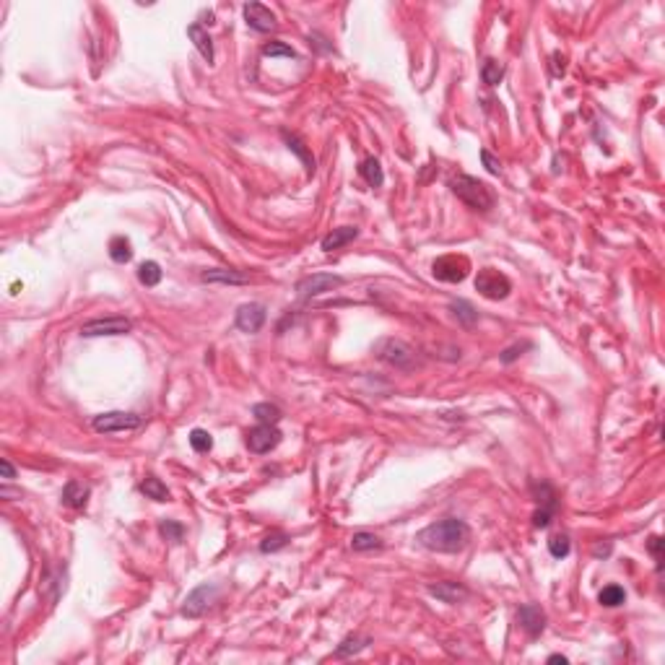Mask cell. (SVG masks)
<instances>
[{
    "label": "cell",
    "instance_id": "cell-33",
    "mask_svg": "<svg viewBox=\"0 0 665 665\" xmlns=\"http://www.w3.org/2000/svg\"><path fill=\"white\" fill-rule=\"evenodd\" d=\"M548 551H551V556L554 559H564V556H569L572 543H569L567 536H554L551 541H548Z\"/></svg>",
    "mask_w": 665,
    "mask_h": 665
},
{
    "label": "cell",
    "instance_id": "cell-37",
    "mask_svg": "<svg viewBox=\"0 0 665 665\" xmlns=\"http://www.w3.org/2000/svg\"><path fill=\"white\" fill-rule=\"evenodd\" d=\"M525 348H530V344H523V346H512V348H507L505 354L499 356V359H502V364H512V362H515L517 356L523 354V351H525Z\"/></svg>",
    "mask_w": 665,
    "mask_h": 665
},
{
    "label": "cell",
    "instance_id": "cell-31",
    "mask_svg": "<svg viewBox=\"0 0 665 665\" xmlns=\"http://www.w3.org/2000/svg\"><path fill=\"white\" fill-rule=\"evenodd\" d=\"M289 543V536L286 533H281V530H276V533H270V536L263 538V543H260V551L263 554H273V551H281V548Z\"/></svg>",
    "mask_w": 665,
    "mask_h": 665
},
{
    "label": "cell",
    "instance_id": "cell-30",
    "mask_svg": "<svg viewBox=\"0 0 665 665\" xmlns=\"http://www.w3.org/2000/svg\"><path fill=\"white\" fill-rule=\"evenodd\" d=\"M190 447H193L195 452H211V447H214V437H211L205 429H193L190 431Z\"/></svg>",
    "mask_w": 665,
    "mask_h": 665
},
{
    "label": "cell",
    "instance_id": "cell-10",
    "mask_svg": "<svg viewBox=\"0 0 665 665\" xmlns=\"http://www.w3.org/2000/svg\"><path fill=\"white\" fill-rule=\"evenodd\" d=\"M344 283L341 276H332V273H315V276H307L297 283V291H299L301 299H312V297H320L325 291L338 289Z\"/></svg>",
    "mask_w": 665,
    "mask_h": 665
},
{
    "label": "cell",
    "instance_id": "cell-38",
    "mask_svg": "<svg viewBox=\"0 0 665 665\" xmlns=\"http://www.w3.org/2000/svg\"><path fill=\"white\" fill-rule=\"evenodd\" d=\"M660 546H663V541L657 536H653L650 538V551H653V556H655V561H657V567H660V561H663V554H660Z\"/></svg>",
    "mask_w": 665,
    "mask_h": 665
},
{
    "label": "cell",
    "instance_id": "cell-21",
    "mask_svg": "<svg viewBox=\"0 0 665 665\" xmlns=\"http://www.w3.org/2000/svg\"><path fill=\"white\" fill-rule=\"evenodd\" d=\"M359 174L364 177V182L369 185V187H382V182H385L382 164H380L375 156H369V159H364L362 164H359Z\"/></svg>",
    "mask_w": 665,
    "mask_h": 665
},
{
    "label": "cell",
    "instance_id": "cell-18",
    "mask_svg": "<svg viewBox=\"0 0 665 665\" xmlns=\"http://www.w3.org/2000/svg\"><path fill=\"white\" fill-rule=\"evenodd\" d=\"M200 279L205 283H226V286H239V283H247L250 276L247 273H239V270H226V268H214L205 270Z\"/></svg>",
    "mask_w": 665,
    "mask_h": 665
},
{
    "label": "cell",
    "instance_id": "cell-22",
    "mask_svg": "<svg viewBox=\"0 0 665 665\" xmlns=\"http://www.w3.org/2000/svg\"><path fill=\"white\" fill-rule=\"evenodd\" d=\"M109 258L115 260V263H130L133 260V245H130L128 236H115L112 242H109Z\"/></svg>",
    "mask_w": 665,
    "mask_h": 665
},
{
    "label": "cell",
    "instance_id": "cell-12",
    "mask_svg": "<svg viewBox=\"0 0 665 665\" xmlns=\"http://www.w3.org/2000/svg\"><path fill=\"white\" fill-rule=\"evenodd\" d=\"M265 317H268L265 307L258 301H250V304H242L236 310V328L242 332H258L265 325Z\"/></svg>",
    "mask_w": 665,
    "mask_h": 665
},
{
    "label": "cell",
    "instance_id": "cell-19",
    "mask_svg": "<svg viewBox=\"0 0 665 665\" xmlns=\"http://www.w3.org/2000/svg\"><path fill=\"white\" fill-rule=\"evenodd\" d=\"M187 37L193 39L195 50L203 55L205 63H214V42H211V37H208V32H205L200 24H193V26H187Z\"/></svg>",
    "mask_w": 665,
    "mask_h": 665
},
{
    "label": "cell",
    "instance_id": "cell-39",
    "mask_svg": "<svg viewBox=\"0 0 665 665\" xmlns=\"http://www.w3.org/2000/svg\"><path fill=\"white\" fill-rule=\"evenodd\" d=\"M0 473H3V478H6V481H13V478H16V468H13L11 462L6 460V458L0 460Z\"/></svg>",
    "mask_w": 665,
    "mask_h": 665
},
{
    "label": "cell",
    "instance_id": "cell-1",
    "mask_svg": "<svg viewBox=\"0 0 665 665\" xmlns=\"http://www.w3.org/2000/svg\"><path fill=\"white\" fill-rule=\"evenodd\" d=\"M421 546L427 551H437V554H458L468 546L471 541V527L465 525L458 517H447L440 523H431L416 536Z\"/></svg>",
    "mask_w": 665,
    "mask_h": 665
},
{
    "label": "cell",
    "instance_id": "cell-8",
    "mask_svg": "<svg viewBox=\"0 0 665 665\" xmlns=\"http://www.w3.org/2000/svg\"><path fill=\"white\" fill-rule=\"evenodd\" d=\"M133 322L128 317H97V320L84 322L81 335L84 338H99V335H125L130 332Z\"/></svg>",
    "mask_w": 665,
    "mask_h": 665
},
{
    "label": "cell",
    "instance_id": "cell-13",
    "mask_svg": "<svg viewBox=\"0 0 665 665\" xmlns=\"http://www.w3.org/2000/svg\"><path fill=\"white\" fill-rule=\"evenodd\" d=\"M242 13H245V21L250 29H255V32H273L276 29V16H273V11L270 8H265L263 3H247L245 8H242Z\"/></svg>",
    "mask_w": 665,
    "mask_h": 665
},
{
    "label": "cell",
    "instance_id": "cell-2",
    "mask_svg": "<svg viewBox=\"0 0 665 665\" xmlns=\"http://www.w3.org/2000/svg\"><path fill=\"white\" fill-rule=\"evenodd\" d=\"M450 190L460 198L462 203L476 208V211H481V214H486V211H491L494 208V195H491V190H489V185L481 182V180H476V177H471V174H458V177H452Z\"/></svg>",
    "mask_w": 665,
    "mask_h": 665
},
{
    "label": "cell",
    "instance_id": "cell-24",
    "mask_svg": "<svg viewBox=\"0 0 665 665\" xmlns=\"http://www.w3.org/2000/svg\"><path fill=\"white\" fill-rule=\"evenodd\" d=\"M598 603L606 606V608L624 606V603H626V590H624L621 585H606V588L598 592Z\"/></svg>",
    "mask_w": 665,
    "mask_h": 665
},
{
    "label": "cell",
    "instance_id": "cell-20",
    "mask_svg": "<svg viewBox=\"0 0 665 665\" xmlns=\"http://www.w3.org/2000/svg\"><path fill=\"white\" fill-rule=\"evenodd\" d=\"M281 135H283V140H286L289 151H294V153H297V156L301 159V164H304L307 174H315V156H312V151L304 146V140L297 138V135H291L289 130H281Z\"/></svg>",
    "mask_w": 665,
    "mask_h": 665
},
{
    "label": "cell",
    "instance_id": "cell-34",
    "mask_svg": "<svg viewBox=\"0 0 665 665\" xmlns=\"http://www.w3.org/2000/svg\"><path fill=\"white\" fill-rule=\"evenodd\" d=\"M159 533L167 541H172V543H180L182 541V536H185V527L180 525V523H172V520H164L159 525Z\"/></svg>",
    "mask_w": 665,
    "mask_h": 665
},
{
    "label": "cell",
    "instance_id": "cell-35",
    "mask_svg": "<svg viewBox=\"0 0 665 665\" xmlns=\"http://www.w3.org/2000/svg\"><path fill=\"white\" fill-rule=\"evenodd\" d=\"M263 55L265 57H297V53L291 50L289 44H281V42H270L263 47Z\"/></svg>",
    "mask_w": 665,
    "mask_h": 665
},
{
    "label": "cell",
    "instance_id": "cell-29",
    "mask_svg": "<svg viewBox=\"0 0 665 665\" xmlns=\"http://www.w3.org/2000/svg\"><path fill=\"white\" fill-rule=\"evenodd\" d=\"M351 548L354 551H375V548H382V541L375 536V533H354L351 536Z\"/></svg>",
    "mask_w": 665,
    "mask_h": 665
},
{
    "label": "cell",
    "instance_id": "cell-16",
    "mask_svg": "<svg viewBox=\"0 0 665 665\" xmlns=\"http://www.w3.org/2000/svg\"><path fill=\"white\" fill-rule=\"evenodd\" d=\"M88 496H91V489L86 483L81 481H68L63 489V505L71 507V509H84L88 505Z\"/></svg>",
    "mask_w": 665,
    "mask_h": 665
},
{
    "label": "cell",
    "instance_id": "cell-7",
    "mask_svg": "<svg viewBox=\"0 0 665 665\" xmlns=\"http://www.w3.org/2000/svg\"><path fill=\"white\" fill-rule=\"evenodd\" d=\"M218 601V588L216 585H198L187 598H185V606H182V616L185 619H200L214 603Z\"/></svg>",
    "mask_w": 665,
    "mask_h": 665
},
{
    "label": "cell",
    "instance_id": "cell-4",
    "mask_svg": "<svg viewBox=\"0 0 665 665\" xmlns=\"http://www.w3.org/2000/svg\"><path fill=\"white\" fill-rule=\"evenodd\" d=\"M476 291L489 301L507 299L509 291H512V281L507 279L505 273H499L496 268H483L478 270V276H476Z\"/></svg>",
    "mask_w": 665,
    "mask_h": 665
},
{
    "label": "cell",
    "instance_id": "cell-5",
    "mask_svg": "<svg viewBox=\"0 0 665 665\" xmlns=\"http://www.w3.org/2000/svg\"><path fill=\"white\" fill-rule=\"evenodd\" d=\"M431 273H434V279L444 281V283H460L471 273V260L465 255H442L431 263Z\"/></svg>",
    "mask_w": 665,
    "mask_h": 665
},
{
    "label": "cell",
    "instance_id": "cell-28",
    "mask_svg": "<svg viewBox=\"0 0 665 665\" xmlns=\"http://www.w3.org/2000/svg\"><path fill=\"white\" fill-rule=\"evenodd\" d=\"M481 78H483V84H489V86H496L502 78H505V65L502 63H496V60H486L483 63V68H481Z\"/></svg>",
    "mask_w": 665,
    "mask_h": 665
},
{
    "label": "cell",
    "instance_id": "cell-3",
    "mask_svg": "<svg viewBox=\"0 0 665 665\" xmlns=\"http://www.w3.org/2000/svg\"><path fill=\"white\" fill-rule=\"evenodd\" d=\"M375 356L380 362L400 369V372L416 369V354H413V348L408 344H403V341H397V338H382V341H377Z\"/></svg>",
    "mask_w": 665,
    "mask_h": 665
},
{
    "label": "cell",
    "instance_id": "cell-25",
    "mask_svg": "<svg viewBox=\"0 0 665 665\" xmlns=\"http://www.w3.org/2000/svg\"><path fill=\"white\" fill-rule=\"evenodd\" d=\"M161 265L159 263H153V260H146V263H140L138 265V281L143 283V286H159V281H161Z\"/></svg>",
    "mask_w": 665,
    "mask_h": 665
},
{
    "label": "cell",
    "instance_id": "cell-14",
    "mask_svg": "<svg viewBox=\"0 0 665 665\" xmlns=\"http://www.w3.org/2000/svg\"><path fill=\"white\" fill-rule=\"evenodd\" d=\"M517 621L530 637H538L546 629V613L541 611V606H536V603H527L517 611Z\"/></svg>",
    "mask_w": 665,
    "mask_h": 665
},
{
    "label": "cell",
    "instance_id": "cell-36",
    "mask_svg": "<svg viewBox=\"0 0 665 665\" xmlns=\"http://www.w3.org/2000/svg\"><path fill=\"white\" fill-rule=\"evenodd\" d=\"M481 161H483V167H486V172H491V174H502V161H499V159H494V156H491V151H486V149H483V151H481Z\"/></svg>",
    "mask_w": 665,
    "mask_h": 665
},
{
    "label": "cell",
    "instance_id": "cell-23",
    "mask_svg": "<svg viewBox=\"0 0 665 665\" xmlns=\"http://www.w3.org/2000/svg\"><path fill=\"white\" fill-rule=\"evenodd\" d=\"M140 491L146 494L149 499H153V502H169V489L164 486V483L159 481V478H153V476H149V478H143V483H140Z\"/></svg>",
    "mask_w": 665,
    "mask_h": 665
},
{
    "label": "cell",
    "instance_id": "cell-32",
    "mask_svg": "<svg viewBox=\"0 0 665 665\" xmlns=\"http://www.w3.org/2000/svg\"><path fill=\"white\" fill-rule=\"evenodd\" d=\"M366 644H369V639H366V637H364V639H362V637H348V639H344V642H341V647L335 650V655H338V657H346V655H351V653H362Z\"/></svg>",
    "mask_w": 665,
    "mask_h": 665
},
{
    "label": "cell",
    "instance_id": "cell-27",
    "mask_svg": "<svg viewBox=\"0 0 665 665\" xmlns=\"http://www.w3.org/2000/svg\"><path fill=\"white\" fill-rule=\"evenodd\" d=\"M452 312H455V317L465 325V328H471V325H476V320H478V312L473 310V304L471 301H462V299H458V301H452V307H450Z\"/></svg>",
    "mask_w": 665,
    "mask_h": 665
},
{
    "label": "cell",
    "instance_id": "cell-15",
    "mask_svg": "<svg viewBox=\"0 0 665 665\" xmlns=\"http://www.w3.org/2000/svg\"><path fill=\"white\" fill-rule=\"evenodd\" d=\"M429 595H434L437 601L442 603H460L468 598V590L462 588L460 582H450V579H444V582H437V585H429Z\"/></svg>",
    "mask_w": 665,
    "mask_h": 665
},
{
    "label": "cell",
    "instance_id": "cell-11",
    "mask_svg": "<svg viewBox=\"0 0 665 665\" xmlns=\"http://www.w3.org/2000/svg\"><path fill=\"white\" fill-rule=\"evenodd\" d=\"M533 494H536L538 512L533 515V525L536 527H548L551 525V517H554V509H556V494L548 483H536L533 486Z\"/></svg>",
    "mask_w": 665,
    "mask_h": 665
},
{
    "label": "cell",
    "instance_id": "cell-17",
    "mask_svg": "<svg viewBox=\"0 0 665 665\" xmlns=\"http://www.w3.org/2000/svg\"><path fill=\"white\" fill-rule=\"evenodd\" d=\"M356 236H359V229H356V226H341V229H332L330 234L322 236L320 247L325 252H332V250H341V247H346L348 242H354Z\"/></svg>",
    "mask_w": 665,
    "mask_h": 665
},
{
    "label": "cell",
    "instance_id": "cell-40",
    "mask_svg": "<svg viewBox=\"0 0 665 665\" xmlns=\"http://www.w3.org/2000/svg\"><path fill=\"white\" fill-rule=\"evenodd\" d=\"M548 663H561V665H567V657H564V655H551V657H548Z\"/></svg>",
    "mask_w": 665,
    "mask_h": 665
},
{
    "label": "cell",
    "instance_id": "cell-9",
    "mask_svg": "<svg viewBox=\"0 0 665 665\" xmlns=\"http://www.w3.org/2000/svg\"><path fill=\"white\" fill-rule=\"evenodd\" d=\"M281 444V431L268 424H258L255 429L247 431V447L255 455H265V452L276 450Z\"/></svg>",
    "mask_w": 665,
    "mask_h": 665
},
{
    "label": "cell",
    "instance_id": "cell-26",
    "mask_svg": "<svg viewBox=\"0 0 665 665\" xmlns=\"http://www.w3.org/2000/svg\"><path fill=\"white\" fill-rule=\"evenodd\" d=\"M252 416L258 419V424H268V427H276L281 421V408L273 406V403H258L252 408Z\"/></svg>",
    "mask_w": 665,
    "mask_h": 665
},
{
    "label": "cell",
    "instance_id": "cell-6",
    "mask_svg": "<svg viewBox=\"0 0 665 665\" xmlns=\"http://www.w3.org/2000/svg\"><path fill=\"white\" fill-rule=\"evenodd\" d=\"M140 424H143V419H140L138 413H128V411H109V413H99V416H94V421H91L94 431H99V434H115V431L138 429Z\"/></svg>",
    "mask_w": 665,
    "mask_h": 665
}]
</instances>
